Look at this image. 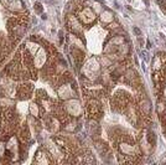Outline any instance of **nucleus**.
Segmentation results:
<instances>
[{
  "label": "nucleus",
  "mask_w": 166,
  "mask_h": 165,
  "mask_svg": "<svg viewBox=\"0 0 166 165\" xmlns=\"http://www.w3.org/2000/svg\"><path fill=\"white\" fill-rule=\"evenodd\" d=\"M39 49H40V46H39L37 42H34V41H29V42H26L25 50H26V52H27L30 56L34 57V55L39 51Z\"/></svg>",
  "instance_id": "6"
},
{
  "label": "nucleus",
  "mask_w": 166,
  "mask_h": 165,
  "mask_svg": "<svg viewBox=\"0 0 166 165\" xmlns=\"http://www.w3.org/2000/svg\"><path fill=\"white\" fill-rule=\"evenodd\" d=\"M70 25H71V29H72L73 32H76V34L82 32V24L78 21V19H76L73 16H70Z\"/></svg>",
  "instance_id": "7"
},
{
  "label": "nucleus",
  "mask_w": 166,
  "mask_h": 165,
  "mask_svg": "<svg viewBox=\"0 0 166 165\" xmlns=\"http://www.w3.org/2000/svg\"><path fill=\"white\" fill-rule=\"evenodd\" d=\"M58 94L61 96V98L67 99V98H71L73 96V91H72L70 84H62L58 89Z\"/></svg>",
  "instance_id": "3"
},
{
  "label": "nucleus",
  "mask_w": 166,
  "mask_h": 165,
  "mask_svg": "<svg viewBox=\"0 0 166 165\" xmlns=\"http://www.w3.org/2000/svg\"><path fill=\"white\" fill-rule=\"evenodd\" d=\"M120 150H122L124 154H127V155H131V154L134 153L133 145L127 144V143H122V144H120Z\"/></svg>",
  "instance_id": "10"
},
{
  "label": "nucleus",
  "mask_w": 166,
  "mask_h": 165,
  "mask_svg": "<svg viewBox=\"0 0 166 165\" xmlns=\"http://www.w3.org/2000/svg\"><path fill=\"white\" fill-rule=\"evenodd\" d=\"M46 61H47L46 50L42 49V47H40L39 51H37V52L34 55V57H32V66H34L36 70H40V68H42V67L45 66Z\"/></svg>",
  "instance_id": "1"
},
{
  "label": "nucleus",
  "mask_w": 166,
  "mask_h": 165,
  "mask_svg": "<svg viewBox=\"0 0 166 165\" xmlns=\"http://www.w3.org/2000/svg\"><path fill=\"white\" fill-rule=\"evenodd\" d=\"M164 108H165V107H164V104H161V103H160V104H159V113H161V112L164 111Z\"/></svg>",
  "instance_id": "11"
},
{
  "label": "nucleus",
  "mask_w": 166,
  "mask_h": 165,
  "mask_svg": "<svg viewBox=\"0 0 166 165\" xmlns=\"http://www.w3.org/2000/svg\"><path fill=\"white\" fill-rule=\"evenodd\" d=\"M6 7L10 11H14V12H21V11H24V4L21 2V0H14V1L9 2L6 5Z\"/></svg>",
  "instance_id": "5"
},
{
  "label": "nucleus",
  "mask_w": 166,
  "mask_h": 165,
  "mask_svg": "<svg viewBox=\"0 0 166 165\" xmlns=\"http://www.w3.org/2000/svg\"><path fill=\"white\" fill-rule=\"evenodd\" d=\"M94 17H95V14H94V11L90 10L89 7L83 9L82 11L80 12V20L82 21L83 24H89V22H92V21L94 20Z\"/></svg>",
  "instance_id": "2"
},
{
  "label": "nucleus",
  "mask_w": 166,
  "mask_h": 165,
  "mask_svg": "<svg viewBox=\"0 0 166 165\" xmlns=\"http://www.w3.org/2000/svg\"><path fill=\"white\" fill-rule=\"evenodd\" d=\"M100 19H102V22L109 24V22L113 21L114 16H113V12H112V11H109V10H103V11L100 12Z\"/></svg>",
  "instance_id": "8"
},
{
  "label": "nucleus",
  "mask_w": 166,
  "mask_h": 165,
  "mask_svg": "<svg viewBox=\"0 0 166 165\" xmlns=\"http://www.w3.org/2000/svg\"><path fill=\"white\" fill-rule=\"evenodd\" d=\"M66 109L71 113V114H73V116H77L78 113H80V111H81V107H80V102L78 101H70L68 103H67V106H66Z\"/></svg>",
  "instance_id": "4"
},
{
  "label": "nucleus",
  "mask_w": 166,
  "mask_h": 165,
  "mask_svg": "<svg viewBox=\"0 0 166 165\" xmlns=\"http://www.w3.org/2000/svg\"><path fill=\"white\" fill-rule=\"evenodd\" d=\"M29 112L34 118H39L40 117V106L35 102H31L29 106Z\"/></svg>",
  "instance_id": "9"
}]
</instances>
